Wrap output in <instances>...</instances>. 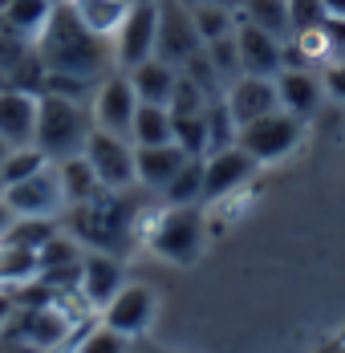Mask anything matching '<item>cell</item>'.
<instances>
[{
    "mask_svg": "<svg viewBox=\"0 0 345 353\" xmlns=\"http://www.w3.org/2000/svg\"><path fill=\"white\" fill-rule=\"evenodd\" d=\"M41 167H49V159H45L37 146H17V150H8V159H4V167H0V187L37 175Z\"/></svg>",
    "mask_w": 345,
    "mask_h": 353,
    "instance_id": "obj_30",
    "label": "cell"
},
{
    "mask_svg": "<svg viewBox=\"0 0 345 353\" xmlns=\"http://www.w3.org/2000/svg\"><path fill=\"white\" fill-rule=\"evenodd\" d=\"M150 321H155V292L146 284H122L118 296L102 309V325L114 329V333H122L126 341L138 337V333H146Z\"/></svg>",
    "mask_w": 345,
    "mask_h": 353,
    "instance_id": "obj_10",
    "label": "cell"
},
{
    "mask_svg": "<svg viewBox=\"0 0 345 353\" xmlns=\"http://www.w3.org/2000/svg\"><path fill=\"white\" fill-rule=\"evenodd\" d=\"M204 53H207V61L215 65V73H219L224 81H236V77H244V61H240L236 33H232V37H219V41H207Z\"/></svg>",
    "mask_w": 345,
    "mask_h": 353,
    "instance_id": "obj_29",
    "label": "cell"
},
{
    "mask_svg": "<svg viewBox=\"0 0 345 353\" xmlns=\"http://www.w3.org/2000/svg\"><path fill=\"white\" fill-rule=\"evenodd\" d=\"M191 154L179 142H163V146H135V175L142 187L150 191H167V183L179 175V167Z\"/></svg>",
    "mask_w": 345,
    "mask_h": 353,
    "instance_id": "obj_16",
    "label": "cell"
},
{
    "mask_svg": "<svg viewBox=\"0 0 345 353\" xmlns=\"http://www.w3.org/2000/svg\"><path fill=\"white\" fill-rule=\"evenodd\" d=\"M175 81H179V70L167 65L163 57H150V61H142L130 70V85H135L138 102H155V106H167L171 102V90Z\"/></svg>",
    "mask_w": 345,
    "mask_h": 353,
    "instance_id": "obj_18",
    "label": "cell"
},
{
    "mask_svg": "<svg viewBox=\"0 0 345 353\" xmlns=\"http://www.w3.org/2000/svg\"><path fill=\"white\" fill-rule=\"evenodd\" d=\"M37 45V61L45 73H66V77H81V81H102L114 73V45L106 37L90 33L77 12L69 8V0H57Z\"/></svg>",
    "mask_w": 345,
    "mask_h": 353,
    "instance_id": "obj_1",
    "label": "cell"
},
{
    "mask_svg": "<svg viewBox=\"0 0 345 353\" xmlns=\"http://www.w3.org/2000/svg\"><path fill=\"white\" fill-rule=\"evenodd\" d=\"M301 142V118L288 110H273L256 122L240 126V146L256 163H280L284 154H293Z\"/></svg>",
    "mask_w": 345,
    "mask_h": 353,
    "instance_id": "obj_7",
    "label": "cell"
},
{
    "mask_svg": "<svg viewBox=\"0 0 345 353\" xmlns=\"http://www.w3.org/2000/svg\"><path fill=\"white\" fill-rule=\"evenodd\" d=\"M130 142H135V146H163V142H175L171 110L155 106V102H138L135 126H130Z\"/></svg>",
    "mask_w": 345,
    "mask_h": 353,
    "instance_id": "obj_21",
    "label": "cell"
},
{
    "mask_svg": "<svg viewBox=\"0 0 345 353\" xmlns=\"http://www.w3.org/2000/svg\"><path fill=\"white\" fill-rule=\"evenodd\" d=\"M288 21H293V33L321 29L329 21V8H325V0H288Z\"/></svg>",
    "mask_w": 345,
    "mask_h": 353,
    "instance_id": "obj_34",
    "label": "cell"
},
{
    "mask_svg": "<svg viewBox=\"0 0 345 353\" xmlns=\"http://www.w3.org/2000/svg\"><path fill=\"white\" fill-rule=\"evenodd\" d=\"M195 53H204V37L191 21V8H183V0H159V41H155V57H163L167 65L183 70Z\"/></svg>",
    "mask_w": 345,
    "mask_h": 353,
    "instance_id": "obj_8",
    "label": "cell"
},
{
    "mask_svg": "<svg viewBox=\"0 0 345 353\" xmlns=\"http://www.w3.org/2000/svg\"><path fill=\"white\" fill-rule=\"evenodd\" d=\"M130 4H135V0H69V8L77 12V21H81L90 33L106 37V41H114L118 25H122L126 12H130Z\"/></svg>",
    "mask_w": 345,
    "mask_h": 353,
    "instance_id": "obj_19",
    "label": "cell"
},
{
    "mask_svg": "<svg viewBox=\"0 0 345 353\" xmlns=\"http://www.w3.org/2000/svg\"><path fill=\"white\" fill-rule=\"evenodd\" d=\"M204 122H207V154H219V150H232L240 142V122L232 118V110L224 98L207 102L204 110Z\"/></svg>",
    "mask_w": 345,
    "mask_h": 353,
    "instance_id": "obj_25",
    "label": "cell"
},
{
    "mask_svg": "<svg viewBox=\"0 0 345 353\" xmlns=\"http://www.w3.org/2000/svg\"><path fill=\"white\" fill-rule=\"evenodd\" d=\"M146 244L155 248V256H163L167 264H195L204 252V219L195 208H163L150 219Z\"/></svg>",
    "mask_w": 345,
    "mask_h": 353,
    "instance_id": "obj_3",
    "label": "cell"
},
{
    "mask_svg": "<svg viewBox=\"0 0 345 353\" xmlns=\"http://www.w3.org/2000/svg\"><path fill=\"white\" fill-rule=\"evenodd\" d=\"M224 102H228V110H232V118H236L240 126H248V122H256V118H264V114L280 110L276 77H256V73H244V77H236V81L228 85Z\"/></svg>",
    "mask_w": 345,
    "mask_h": 353,
    "instance_id": "obj_13",
    "label": "cell"
},
{
    "mask_svg": "<svg viewBox=\"0 0 345 353\" xmlns=\"http://www.w3.org/2000/svg\"><path fill=\"white\" fill-rule=\"evenodd\" d=\"M77 353H126V337L102 325V329H94V333L77 345Z\"/></svg>",
    "mask_w": 345,
    "mask_h": 353,
    "instance_id": "obj_35",
    "label": "cell"
},
{
    "mask_svg": "<svg viewBox=\"0 0 345 353\" xmlns=\"http://www.w3.org/2000/svg\"><path fill=\"white\" fill-rule=\"evenodd\" d=\"M77 284H81V296H86L94 309H106V305L118 296V288L126 284L122 260H114V256H106V252H90V256H81Z\"/></svg>",
    "mask_w": 345,
    "mask_h": 353,
    "instance_id": "obj_15",
    "label": "cell"
},
{
    "mask_svg": "<svg viewBox=\"0 0 345 353\" xmlns=\"http://www.w3.org/2000/svg\"><path fill=\"white\" fill-rule=\"evenodd\" d=\"M12 223H17V212L4 203V195H0V244H4V236L12 232Z\"/></svg>",
    "mask_w": 345,
    "mask_h": 353,
    "instance_id": "obj_37",
    "label": "cell"
},
{
    "mask_svg": "<svg viewBox=\"0 0 345 353\" xmlns=\"http://www.w3.org/2000/svg\"><path fill=\"white\" fill-rule=\"evenodd\" d=\"M4 203L17 212V219H53V215L69 208L66 191H61V175H57V163L41 167L37 175L21 179V183H8L0 187Z\"/></svg>",
    "mask_w": 345,
    "mask_h": 353,
    "instance_id": "obj_5",
    "label": "cell"
},
{
    "mask_svg": "<svg viewBox=\"0 0 345 353\" xmlns=\"http://www.w3.org/2000/svg\"><path fill=\"white\" fill-rule=\"evenodd\" d=\"M8 150H12V146H8V142L0 139V167H4V159H8Z\"/></svg>",
    "mask_w": 345,
    "mask_h": 353,
    "instance_id": "obj_41",
    "label": "cell"
},
{
    "mask_svg": "<svg viewBox=\"0 0 345 353\" xmlns=\"http://www.w3.org/2000/svg\"><path fill=\"white\" fill-rule=\"evenodd\" d=\"M236 45H240V61L244 73H256V77H276L284 70V41L264 29H256L252 21L236 17Z\"/></svg>",
    "mask_w": 345,
    "mask_h": 353,
    "instance_id": "obj_14",
    "label": "cell"
},
{
    "mask_svg": "<svg viewBox=\"0 0 345 353\" xmlns=\"http://www.w3.org/2000/svg\"><path fill=\"white\" fill-rule=\"evenodd\" d=\"M317 353H345V345H342V341H325Z\"/></svg>",
    "mask_w": 345,
    "mask_h": 353,
    "instance_id": "obj_40",
    "label": "cell"
},
{
    "mask_svg": "<svg viewBox=\"0 0 345 353\" xmlns=\"http://www.w3.org/2000/svg\"><path fill=\"white\" fill-rule=\"evenodd\" d=\"M135 110H138V94H135V85H130V73L118 70V73H110V77H102V85L94 94V110H90L94 114V126L130 139Z\"/></svg>",
    "mask_w": 345,
    "mask_h": 353,
    "instance_id": "obj_9",
    "label": "cell"
},
{
    "mask_svg": "<svg viewBox=\"0 0 345 353\" xmlns=\"http://www.w3.org/2000/svg\"><path fill=\"white\" fill-rule=\"evenodd\" d=\"M260 163L244 150L240 142L232 146V150H219V154H207L204 159V199H228V195H236L244 183L252 179Z\"/></svg>",
    "mask_w": 345,
    "mask_h": 353,
    "instance_id": "obj_11",
    "label": "cell"
},
{
    "mask_svg": "<svg viewBox=\"0 0 345 353\" xmlns=\"http://www.w3.org/2000/svg\"><path fill=\"white\" fill-rule=\"evenodd\" d=\"M53 236H57V223H53V219H17L12 232L4 236V244L25 248V252H41Z\"/></svg>",
    "mask_w": 345,
    "mask_h": 353,
    "instance_id": "obj_27",
    "label": "cell"
},
{
    "mask_svg": "<svg viewBox=\"0 0 345 353\" xmlns=\"http://www.w3.org/2000/svg\"><path fill=\"white\" fill-rule=\"evenodd\" d=\"M86 163L94 167V175L102 183V191H126L130 183H138L135 175V142L122 139V134H110V130H90L86 139Z\"/></svg>",
    "mask_w": 345,
    "mask_h": 353,
    "instance_id": "obj_6",
    "label": "cell"
},
{
    "mask_svg": "<svg viewBox=\"0 0 345 353\" xmlns=\"http://www.w3.org/2000/svg\"><path fill=\"white\" fill-rule=\"evenodd\" d=\"M171 118H175V114H171ZM175 142H179L191 159H207V122H204V114L175 118Z\"/></svg>",
    "mask_w": 345,
    "mask_h": 353,
    "instance_id": "obj_32",
    "label": "cell"
},
{
    "mask_svg": "<svg viewBox=\"0 0 345 353\" xmlns=\"http://www.w3.org/2000/svg\"><path fill=\"white\" fill-rule=\"evenodd\" d=\"M90 130H94V114H86V102H73V98H61V94L41 90L33 146L49 159V163H61V159L81 154Z\"/></svg>",
    "mask_w": 345,
    "mask_h": 353,
    "instance_id": "obj_2",
    "label": "cell"
},
{
    "mask_svg": "<svg viewBox=\"0 0 345 353\" xmlns=\"http://www.w3.org/2000/svg\"><path fill=\"white\" fill-rule=\"evenodd\" d=\"M8 4H12V0H0V12H4V8H8Z\"/></svg>",
    "mask_w": 345,
    "mask_h": 353,
    "instance_id": "obj_43",
    "label": "cell"
},
{
    "mask_svg": "<svg viewBox=\"0 0 345 353\" xmlns=\"http://www.w3.org/2000/svg\"><path fill=\"white\" fill-rule=\"evenodd\" d=\"M321 77L313 70H293V65H284V70L276 73V94H280V110H288V114H297V118H309L317 102H321Z\"/></svg>",
    "mask_w": 345,
    "mask_h": 353,
    "instance_id": "obj_17",
    "label": "cell"
},
{
    "mask_svg": "<svg viewBox=\"0 0 345 353\" xmlns=\"http://www.w3.org/2000/svg\"><path fill=\"white\" fill-rule=\"evenodd\" d=\"M37 110H41V94L37 90H21V85H4L0 90V139L12 150L17 146H33Z\"/></svg>",
    "mask_w": 345,
    "mask_h": 353,
    "instance_id": "obj_12",
    "label": "cell"
},
{
    "mask_svg": "<svg viewBox=\"0 0 345 353\" xmlns=\"http://www.w3.org/2000/svg\"><path fill=\"white\" fill-rule=\"evenodd\" d=\"M155 41H159V0H135L126 21L114 33V65L118 70H135L142 61L155 57Z\"/></svg>",
    "mask_w": 345,
    "mask_h": 353,
    "instance_id": "obj_4",
    "label": "cell"
},
{
    "mask_svg": "<svg viewBox=\"0 0 345 353\" xmlns=\"http://www.w3.org/2000/svg\"><path fill=\"white\" fill-rule=\"evenodd\" d=\"M8 313H12V301H8V296L0 292V325H4V317H8Z\"/></svg>",
    "mask_w": 345,
    "mask_h": 353,
    "instance_id": "obj_39",
    "label": "cell"
},
{
    "mask_svg": "<svg viewBox=\"0 0 345 353\" xmlns=\"http://www.w3.org/2000/svg\"><path fill=\"white\" fill-rule=\"evenodd\" d=\"M321 85H325V94H333V98L345 102V61H329L325 73H321Z\"/></svg>",
    "mask_w": 345,
    "mask_h": 353,
    "instance_id": "obj_36",
    "label": "cell"
},
{
    "mask_svg": "<svg viewBox=\"0 0 345 353\" xmlns=\"http://www.w3.org/2000/svg\"><path fill=\"white\" fill-rule=\"evenodd\" d=\"M325 8H329V17H345V0H325Z\"/></svg>",
    "mask_w": 345,
    "mask_h": 353,
    "instance_id": "obj_38",
    "label": "cell"
},
{
    "mask_svg": "<svg viewBox=\"0 0 345 353\" xmlns=\"http://www.w3.org/2000/svg\"><path fill=\"white\" fill-rule=\"evenodd\" d=\"M53 4L57 0H12L0 12V29L21 37V41H37L41 29H45V21H49V12H53Z\"/></svg>",
    "mask_w": 345,
    "mask_h": 353,
    "instance_id": "obj_20",
    "label": "cell"
},
{
    "mask_svg": "<svg viewBox=\"0 0 345 353\" xmlns=\"http://www.w3.org/2000/svg\"><path fill=\"white\" fill-rule=\"evenodd\" d=\"M337 341H342V345H345V325H342V333H337Z\"/></svg>",
    "mask_w": 345,
    "mask_h": 353,
    "instance_id": "obj_42",
    "label": "cell"
},
{
    "mask_svg": "<svg viewBox=\"0 0 345 353\" xmlns=\"http://www.w3.org/2000/svg\"><path fill=\"white\" fill-rule=\"evenodd\" d=\"M240 17L252 21L256 29L273 37H293V21H288V0H240Z\"/></svg>",
    "mask_w": 345,
    "mask_h": 353,
    "instance_id": "obj_23",
    "label": "cell"
},
{
    "mask_svg": "<svg viewBox=\"0 0 345 353\" xmlns=\"http://www.w3.org/2000/svg\"><path fill=\"white\" fill-rule=\"evenodd\" d=\"M191 21H195V29L204 37V45L236 33V17H232L228 8H219V4H195V8H191Z\"/></svg>",
    "mask_w": 345,
    "mask_h": 353,
    "instance_id": "obj_28",
    "label": "cell"
},
{
    "mask_svg": "<svg viewBox=\"0 0 345 353\" xmlns=\"http://www.w3.org/2000/svg\"><path fill=\"white\" fill-rule=\"evenodd\" d=\"M69 333V321L49 305V309H33L29 317L21 321V337L29 341V345H37V350H49V345H57L61 337Z\"/></svg>",
    "mask_w": 345,
    "mask_h": 353,
    "instance_id": "obj_24",
    "label": "cell"
},
{
    "mask_svg": "<svg viewBox=\"0 0 345 353\" xmlns=\"http://www.w3.org/2000/svg\"><path fill=\"white\" fill-rule=\"evenodd\" d=\"M207 98L204 90L187 77V73H179V81H175V90H171V102H167V110H171L175 118H187V114H204L207 110Z\"/></svg>",
    "mask_w": 345,
    "mask_h": 353,
    "instance_id": "obj_33",
    "label": "cell"
},
{
    "mask_svg": "<svg viewBox=\"0 0 345 353\" xmlns=\"http://www.w3.org/2000/svg\"><path fill=\"white\" fill-rule=\"evenodd\" d=\"M167 203L171 208H195L204 199V159H187L179 167V175L167 183Z\"/></svg>",
    "mask_w": 345,
    "mask_h": 353,
    "instance_id": "obj_26",
    "label": "cell"
},
{
    "mask_svg": "<svg viewBox=\"0 0 345 353\" xmlns=\"http://www.w3.org/2000/svg\"><path fill=\"white\" fill-rule=\"evenodd\" d=\"M57 175H61V191H66V203L77 208L86 199H94L102 191V183L94 175V167L86 163V154H73V159H61L57 163Z\"/></svg>",
    "mask_w": 345,
    "mask_h": 353,
    "instance_id": "obj_22",
    "label": "cell"
},
{
    "mask_svg": "<svg viewBox=\"0 0 345 353\" xmlns=\"http://www.w3.org/2000/svg\"><path fill=\"white\" fill-rule=\"evenodd\" d=\"M37 264H41V272H61V268H77L81 264V252H77V244L73 240H66V236H53L49 244L37 252Z\"/></svg>",
    "mask_w": 345,
    "mask_h": 353,
    "instance_id": "obj_31",
    "label": "cell"
}]
</instances>
